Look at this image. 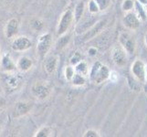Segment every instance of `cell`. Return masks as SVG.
<instances>
[{
  "mask_svg": "<svg viewBox=\"0 0 147 137\" xmlns=\"http://www.w3.org/2000/svg\"><path fill=\"white\" fill-rule=\"evenodd\" d=\"M0 83L5 92L7 94H11L22 87L24 79L16 72H4L0 77Z\"/></svg>",
  "mask_w": 147,
  "mask_h": 137,
  "instance_id": "6da1fadb",
  "label": "cell"
},
{
  "mask_svg": "<svg viewBox=\"0 0 147 137\" xmlns=\"http://www.w3.org/2000/svg\"><path fill=\"white\" fill-rule=\"evenodd\" d=\"M111 70L108 66L102 64L100 61L93 63L90 70L89 80L93 84H101L110 79Z\"/></svg>",
  "mask_w": 147,
  "mask_h": 137,
  "instance_id": "7a4b0ae2",
  "label": "cell"
},
{
  "mask_svg": "<svg viewBox=\"0 0 147 137\" xmlns=\"http://www.w3.org/2000/svg\"><path fill=\"white\" fill-rule=\"evenodd\" d=\"M52 91V88L46 82H35L30 89L33 97H35L38 101H44L49 97Z\"/></svg>",
  "mask_w": 147,
  "mask_h": 137,
  "instance_id": "3957f363",
  "label": "cell"
},
{
  "mask_svg": "<svg viewBox=\"0 0 147 137\" xmlns=\"http://www.w3.org/2000/svg\"><path fill=\"white\" fill-rule=\"evenodd\" d=\"M52 46V35L44 33L40 35L37 43V53L40 59H45Z\"/></svg>",
  "mask_w": 147,
  "mask_h": 137,
  "instance_id": "277c9868",
  "label": "cell"
},
{
  "mask_svg": "<svg viewBox=\"0 0 147 137\" xmlns=\"http://www.w3.org/2000/svg\"><path fill=\"white\" fill-rule=\"evenodd\" d=\"M74 21V15L71 9H68L63 12L60 17L57 27V35L61 36L66 33H68L69 29L71 27V25Z\"/></svg>",
  "mask_w": 147,
  "mask_h": 137,
  "instance_id": "5b68a950",
  "label": "cell"
},
{
  "mask_svg": "<svg viewBox=\"0 0 147 137\" xmlns=\"http://www.w3.org/2000/svg\"><path fill=\"white\" fill-rule=\"evenodd\" d=\"M106 26H107V19L106 18H101L98 21H96L92 28H89L84 34H82V41L88 42L90 40L95 38L96 37H98L104 30Z\"/></svg>",
  "mask_w": 147,
  "mask_h": 137,
  "instance_id": "8992f818",
  "label": "cell"
},
{
  "mask_svg": "<svg viewBox=\"0 0 147 137\" xmlns=\"http://www.w3.org/2000/svg\"><path fill=\"white\" fill-rule=\"evenodd\" d=\"M131 72L140 82H146V65L141 59H135L131 65Z\"/></svg>",
  "mask_w": 147,
  "mask_h": 137,
  "instance_id": "52a82bcc",
  "label": "cell"
},
{
  "mask_svg": "<svg viewBox=\"0 0 147 137\" xmlns=\"http://www.w3.org/2000/svg\"><path fill=\"white\" fill-rule=\"evenodd\" d=\"M111 60L117 66V67L123 68L127 63V52L121 46H116L111 50Z\"/></svg>",
  "mask_w": 147,
  "mask_h": 137,
  "instance_id": "ba28073f",
  "label": "cell"
},
{
  "mask_svg": "<svg viewBox=\"0 0 147 137\" xmlns=\"http://www.w3.org/2000/svg\"><path fill=\"white\" fill-rule=\"evenodd\" d=\"M119 43L123 47L127 54H134L136 49V42L134 38H133L127 32H121L119 36Z\"/></svg>",
  "mask_w": 147,
  "mask_h": 137,
  "instance_id": "9c48e42d",
  "label": "cell"
},
{
  "mask_svg": "<svg viewBox=\"0 0 147 137\" xmlns=\"http://www.w3.org/2000/svg\"><path fill=\"white\" fill-rule=\"evenodd\" d=\"M32 47V41L26 36H20L15 38L11 43V49L16 52H24Z\"/></svg>",
  "mask_w": 147,
  "mask_h": 137,
  "instance_id": "30bf717a",
  "label": "cell"
},
{
  "mask_svg": "<svg viewBox=\"0 0 147 137\" xmlns=\"http://www.w3.org/2000/svg\"><path fill=\"white\" fill-rule=\"evenodd\" d=\"M141 22L142 21L139 19V18L136 16V14L133 11L126 12L123 18V26L127 29L131 30V31L137 30L141 26Z\"/></svg>",
  "mask_w": 147,
  "mask_h": 137,
  "instance_id": "8fae6325",
  "label": "cell"
},
{
  "mask_svg": "<svg viewBox=\"0 0 147 137\" xmlns=\"http://www.w3.org/2000/svg\"><path fill=\"white\" fill-rule=\"evenodd\" d=\"M33 104L29 101H18L15 104L14 108V116L15 117H22L28 114L32 111Z\"/></svg>",
  "mask_w": 147,
  "mask_h": 137,
  "instance_id": "7c38bea8",
  "label": "cell"
},
{
  "mask_svg": "<svg viewBox=\"0 0 147 137\" xmlns=\"http://www.w3.org/2000/svg\"><path fill=\"white\" fill-rule=\"evenodd\" d=\"M18 28H19V21L18 19L16 18H10L6 24V27H5V36L7 38H14L18 32Z\"/></svg>",
  "mask_w": 147,
  "mask_h": 137,
  "instance_id": "4fadbf2b",
  "label": "cell"
},
{
  "mask_svg": "<svg viewBox=\"0 0 147 137\" xmlns=\"http://www.w3.org/2000/svg\"><path fill=\"white\" fill-rule=\"evenodd\" d=\"M0 66H1V69L4 72H16V70H18L17 63L14 62V60L8 53H5L2 55Z\"/></svg>",
  "mask_w": 147,
  "mask_h": 137,
  "instance_id": "5bb4252c",
  "label": "cell"
},
{
  "mask_svg": "<svg viewBox=\"0 0 147 137\" xmlns=\"http://www.w3.org/2000/svg\"><path fill=\"white\" fill-rule=\"evenodd\" d=\"M59 63V57L56 55H51L48 57L44 61V70L47 74L50 75L55 72L56 69L58 67Z\"/></svg>",
  "mask_w": 147,
  "mask_h": 137,
  "instance_id": "9a60e30c",
  "label": "cell"
},
{
  "mask_svg": "<svg viewBox=\"0 0 147 137\" xmlns=\"http://www.w3.org/2000/svg\"><path fill=\"white\" fill-rule=\"evenodd\" d=\"M33 67L32 59L28 56H22L17 60V69L20 72H28V70Z\"/></svg>",
  "mask_w": 147,
  "mask_h": 137,
  "instance_id": "2e32d148",
  "label": "cell"
},
{
  "mask_svg": "<svg viewBox=\"0 0 147 137\" xmlns=\"http://www.w3.org/2000/svg\"><path fill=\"white\" fill-rule=\"evenodd\" d=\"M96 22V20H92V19H85L84 21H80L79 23H77V26L75 28V33L77 35H82L84 34L89 28H92L94 23Z\"/></svg>",
  "mask_w": 147,
  "mask_h": 137,
  "instance_id": "e0dca14e",
  "label": "cell"
},
{
  "mask_svg": "<svg viewBox=\"0 0 147 137\" xmlns=\"http://www.w3.org/2000/svg\"><path fill=\"white\" fill-rule=\"evenodd\" d=\"M85 12V4L83 1H80L76 4V6L73 10V15H74V22L77 24L80 20L82 19L83 15Z\"/></svg>",
  "mask_w": 147,
  "mask_h": 137,
  "instance_id": "ac0fdd59",
  "label": "cell"
},
{
  "mask_svg": "<svg viewBox=\"0 0 147 137\" xmlns=\"http://www.w3.org/2000/svg\"><path fill=\"white\" fill-rule=\"evenodd\" d=\"M74 67H75L76 73L82 75V76H84V77L89 76L90 68L89 67V64L87 63V61H85V60L82 59V61H80L77 65L74 66Z\"/></svg>",
  "mask_w": 147,
  "mask_h": 137,
  "instance_id": "d6986e66",
  "label": "cell"
},
{
  "mask_svg": "<svg viewBox=\"0 0 147 137\" xmlns=\"http://www.w3.org/2000/svg\"><path fill=\"white\" fill-rule=\"evenodd\" d=\"M70 40V35L66 33L64 35H61V36H59V38L57 40V42L55 44V48L57 50L60 51L62 50L66 46H67Z\"/></svg>",
  "mask_w": 147,
  "mask_h": 137,
  "instance_id": "ffe728a7",
  "label": "cell"
},
{
  "mask_svg": "<svg viewBox=\"0 0 147 137\" xmlns=\"http://www.w3.org/2000/svg\"><path fill=\"white\" fill-rule=\"evenodd\" d=\"M134 13L136 16L139 18L141 21H145L147 18V10L144 9V6L141 5L139 2L135 0V5H134Z\"/></svg>",
  "mask_w": 147,
  "mask_h": 137,
  "instance_id": "44dd1931",
  "label": "cell"
},
{
  "mask_svg": "<svg viewBox=\"0 0 147 137\" xmlns=\"http://www.w3.org/2000/svg\"><path fill=\"white\" fill-rule=\"evenodd\" d=\"M53 129L49 126H42L39 128L37 133L35 134V137H50L53 135Z\"/></svg>",
  "mask_w": 147,
  "mask_h": 137,
  "instance_id": "7402d4cb",
  "label": "cell"
},
{
  "mask_svg": "<svg viewBox=\"0 0 147 137\" xmlns=\"http://www.w3.org/2000/svg\"><path fill=\"white\" fill-rule=\"evenodd\" d=\"M75 74H76V70L73 65L69 64L68 66H66L64 69V77L68 82H71V80L73 79Z\"/></svg>",
  "mask_w": 147,
  "mask_h": 137,
  "instance_id": "603a6c76",
  "label": "cell"
},
{
  "mask_svg": "<svg viewBox=\"0 0 147 137\" xmlns=\"http://www.w3.org/2000/svg\"><path fill=\"white\" fill-rule=\"evenodd\" d=\"M70 82L72 83L73 86H76V87H80V86L85 85V83H86V77H84V76L80 75V74L76 73Z\"/></svg>",
  "mask_w": 147,
  "mask_h": 137,
  "instance_id": "cb8c5ba5",
  "label": "cell"
},
{
  "mask_svg": "<svg viewBox=\"0 0 147 137\" xmlns=\"http://www.w3.org/2000/svg\"><path fill=\"white\" fill-rule=\"evenodd\" d=\"M134 5H135V0H123V4H121V9L125 13L130 12L131 10H134Z\"/></svg>",
  "mask_w": 147,
  "mask_h": 137,
  "instance_id": "d4e9b609",
  "label": "cell"
},
{
  "mask_svg": "<svg viewBox=\"0 0 147 137\" xmlns=\"http://www.w3.org/2000/svg\"><path fill=\"white\" fill-rule=\"evenodd\" d=\"M100 8V11H105L111 5V0H95Z\"/></svg>",
  "mask_w": 147,
  "mask_h": 137,
  "instance_id": "484cf974",
  "label": "cell"
},
{
  "mask_svg": "<svg viewBox=\"0 0 147 137\" xmlns=\"http://www.w3.org/2000/svg\"><path fill=\"white\" fill-rule=\"evenodd\" d=\"M88 9H89V12L92 15H95V14H98L99 12H100L95 0H90L88 3Z\"/></svg>",
  "mask_w": 147,
  "mask_h": 137,
  "instance_id": "4316f807",
  "label": "cell"
},
{
  "mask_svg": "<svg viewBox=\"0 0 147 137\" xmlns=\"http://www.w3.org/2000/svg\"><path fill=\"white\" fill-rule=\"evenodd\" d=\"M31 27H32V28L34 30L38 31V30L43 28L44 23H43L42 20H40V19H34V20H32V22H31Z\"/></svg>",
  "mask_w": 147,
  "mask_h": 137,
  "instance_id": "83f0119b",
  "label": "cell"
},
{
  "mask_svg": "<svg viewBox=\"0 0 147 137\" xmlns=\"http://www.w3.org/2000/svg\"><path fill=\"white\" fill-rule=\"evenodd\" d=\"M82 56L80 55L79 52H76V53H74V55L72 56V57L70 58V59H69V64H71L73 66H76L80 61H82Z\"/></svg>",
  "mask_w": 147,
  "mask_h": 137,
  "instance_id": "f1b7e54d",
  "label": "cell"
},
{
  "mask_svg": "<svg viewBox=\"0 0 147 137\" xmlns=\"http://www.w3.org/2000/svg\"><path fill=\"white\" fill-rule=\"evenodd\" d=\"M100 134L94 129H89L83 134V137H100Z\"/></svg>",
  "mask_w": 147,
  "mask_h": 137,
  "instance_id": "f546056e",
  "label": "cell"
},
{
  "mask_svg": "<svg viewBox=\"0 0 147 137\" xmlns=\"http://www.w3.org/2000/svg\"><path fill=\"white\" fill-rule=\"evenodd\" d=\"M97 52H98V49H96V47H90L89 49H88V54L90 56H92V57H94V56H96Z\"/></svg>",
  "mask_w": 147,
  "mask_h": 137,
  "instance_id": "4dcf8cb0",
  "label": "cell"
},
{
  "mask_svg": "<svg viewBox=\"0 0 147 137\" xmlns=\"http://www.w3.org/2000/svg\"><path fill=\"white\" fill-rule=\"evenodd\" d=\"M5 103H6V101H5L3 98H0V109H2L4 107Z\"/></svg>",
  "mask_w": 147,
  "mask_h": 137,
  "instance_id": "1f68e13d",
  "label": "cell"
},
{
  "mask_svg": "<svg viewBox=\"0 0 147 137\" xmlns=\"http://www.w3.org/2000/svg\"><path fill=\"white\" fill-rule=\"evenodd\" d=\"M137 2H139L141 5H143V6H147V0H136Z\"/></svg>",
  "mask_w": 147,
  "mask_h": 137,
  "instance_id": "d6a6232c",
  "label": "cell"
},
{
  "mask_svg": "<svg viewBox=\"0 0 147 137\" xmlns=\"http://www.w3.org/2000/svg\"><path fill=\"white\" fill-rule=\"evenodd\" d=\"M145 44L147 46V34H146V36H145Z\"/></svg>",
  "mask_w": 147,
  "mask_h": 137,
  "instance_id": "836d02e7",
  "label": "cell"
},
{
  "mask_svg": "<svg viewBox=\"0 0 147 137\" xmlns=\"http://www.w3.org/2000/svg\"><path fill=\"white\" fill-rule=\"evenodd\" d=\"M146 82H147V64H146Z\"/></svg>",
  "mask_w": 147,
  "mask_h": 137,
  "instance_id": "e575fe53",
  "label": "cell"
},
{
  "mask_svg": "<svg viewBox=\"0 0 147 137\" xmlns=\"http://www.w3.org/2000/svg\"><path fill=\"white\" fill-rule=\"evenodd\" d=\"M0 56H1V49H0Z\"/></svg>",
  "mask_w": 147,
  "mask_h": 137,
  "instance_id": "d590c367",
  "label": "cell"
},
{
  "mask_svg": "<svg viewBox=\"0 0 147 137\" xmlns=\"http://www.w3.org/2000/svg\"><path fill=\"white\" fill-rule=\"evenodd\" d=\"M0 132H1V124H0Z\"/></svg>",
  "mask_w": 147,
  "mask_h": 137,
  "instance_id": "8d00e7d4",
  "label": "cell"
}]
</instances>
